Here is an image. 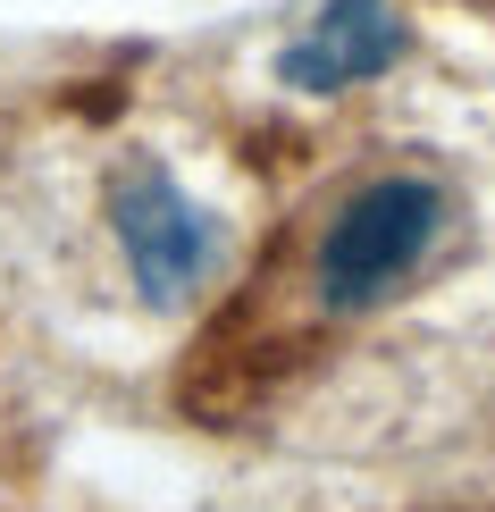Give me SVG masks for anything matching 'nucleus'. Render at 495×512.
<instances>
[{
    "mask_svg": "<svg viewBox=\"0 0 495 512\" xmlns=\"http://www.w3.org/2000/svg\"><path fill=\"white\" fill-rule=\"evenodd\" d=\"M445 194L428 177H378L328 219L319 236V303L328 311H370L403 277L420 269V252L437 244Z\"/></svg>",
    "mask_w": 495,
    "mask_h": 512,
    "instance_id": "f257e3e1",
    "label": "nucleus"
},
{
    "mask_svg": "<svg viewBox=\"0 0 495 512\" xmlns=\"http://www.w3.org/2000/svg\"><path fill=\"white\" fill-rule=\"evenodd\" d=\"M110 227L126 244V269H135L143 303L168 311V303H185V294L210 277V219L160 160H135L110 185Z\"/></svg>",
    "mask_w": 495,
    "mask_h": 512,
    "instance_id": "f03ea898",
    "label": "nucleus"
},
{
    "mask_svg": "<svg viewBox=\"0 0 495 512\" xmlns=\"http://www.w3.org/2000/svg\"><path fill=\"white\" fill-rule=\"evenodd\" d=\"M412 51V26L395 17V0H319V17L277 51V76L303 93H344L361 76H386Z\"/></svg>",
    "mask_w": 495,
    "mask_h": 512,
    "instance_id": "7ed1b4c3",
    "label": "nucleus"
}]
</instances>
